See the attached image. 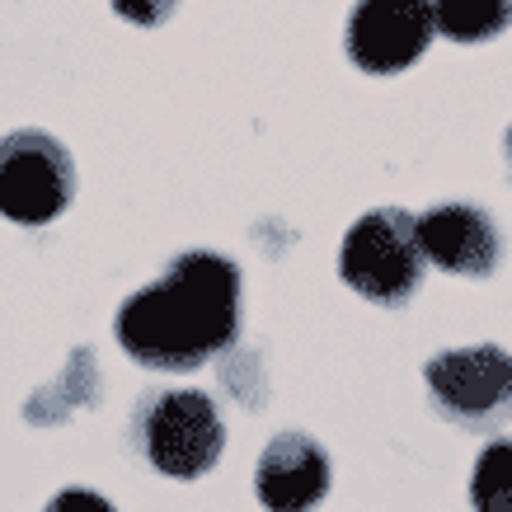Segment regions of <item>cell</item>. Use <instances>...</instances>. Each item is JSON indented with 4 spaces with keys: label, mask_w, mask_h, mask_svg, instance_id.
<instances>
[{
    "label": "cell",
    "mask_w": 512,
    "mask_h": 512,
    "mask_svg": "<svg viewBox=\"0 0 512 512\" xmlns=\"http://www.w3.org/2000/svg\"><path fill=\"white\" fill-rule=\"evenodd\" d=\"M245 278L212 249H184L156 282L132 292L113 315V334L146 372H198L240 339Z\"/></svg>",
    "instance_id": "cell-1"
},
{
    "label": "cell",
    "mask_w": 512,
    "mask_h": 512,
    "mask_svg": "<svg viewBox=\"0 0 512 512\" xmlns=\"http://www.w3.org/2000/svg\"><path fill=\"white\" fill-rule=\"evenodd\" d=\"M423 254L419 217L404 207H372L343 231L339 245V278L348 292H357L372 306L400 311L423 287Z\"/></svg>",
    "instance_id": "cell-2"
},
{
    "label": "cell",
    "mask_w": 512,
    "mask_h": 512,
    "mask_svg": "<svg viewBox=\"0 0 512 512\" xmlns=\"http://www.w3.org/2000/svg\"><path fill=\"white\" fill-rule=\"evenodd\" d=\"M132 447L165 480H202L226 451V423L202 390H146L132 409Z\"/></svg>",
    "instance_id": "cell-3"
},
{
    "label": "cell",
    "mask_w": 512,
    "mask_h": 512,
    "mask_svg": "<svg viewBox=\"0 0 512 512\" xmlns=\"http://www.w3.org/2000/svg\"><path fill=\"white\" fill-rule=\"evenodd\" d=\"M423 386L437 419L475 437H494L512 423V353L498 343L442 348L423 362Z\"/></svg>",
    "instance_id": "cell-4"
},
{
    "label": "cell",
    "mask_w": 512,
    "mask_h": 512,
    "mask_svg": "<svg viewBox=\"0 0 512 512\" xmlns=\"http://www.w3.org/2000/svg\"><path fill=\"white\" fill-rule=\"evenodd\" d=\"M76 202V156L43 127L0 137V217L15 226H52Z\"/></svg>",
    "instance_id": "cell-5"
},
{
    "label": "cell",
    "mask_w": 512,
    "mask_h": 512,
    "mask_svg": "<svg viewBox=\"0 0 512 512\" xmlns=\"http://www.w3.org/2000/svg\"><path fill=\"white\" fill-rule=\"evenodd\" d=\"M433 38V0H357L343 29V52L367 76H400L428 57Z\"/></svg>",
    "instance_id": "cell-6"
},
{
    "label": "cell",
    "mask_w": 512,
    "mask_h": 512,
    "mask_svg": "<svg viewBox=\"0 0 512 512\" xmlns=\"http://www.w3.org/2000/svg\"><path fill=\"white\" fill-rule=\"evenodd\" d=\"M419 240L428 264L451 278H489L503 268V231L475 202H437L419 217Z\"/></svg>",
    "instance_id": "cell-7"
},
{
    "label": "cell",
    "mask_w": 512,
    "mask_h": 512,
    "mask_svg": "<svg viewBox=\"0 0 512 512\" xmlns=\"http://www.w3.org/2000/svg\"><path fill=\"white\" fill-rule=\"evenodd\" d=\"M329 451L301 428H287L259 451L254 494L268 512H311L329 494Z\"/></svg>",
    "instance_id": "cell-8"
},
{
    "label": "cell",
    "mask_w": 512,
    "mask_h": 512,
    "mask_svg": "<svg viewBox=\"0 0 512 512\" xmlns=\"http://www.w3.org/2000/svg\"><path fill=\"white\" fill-rule=\"evenodd\" d=\"M437 33L461 47L489 43L512 24V0H433Z\"/></svg>",
    "instance_id": "cell-9"
},
{
    "label": "cell",
    "mask_w": 512,
    "mask_h": 512,
    "mask_svg": "<svg viewBox=\"0 0 512 512\" xmlns=\"http://www.w3.org/2000/svg\"><path fill=\"white\" fill-rule=\"evenodd\" d=\"M470 508L512 512V437H494L470 470Z\"/></svg>",
    "instance_id": "cell-10"
},
{
    "label": "cell",
    "mask_w": 512,
    "mask_h": 512,
    "mask_svg": "<svg viewBox=\"0 0 512 512\" xmlns=\"http://www.w3.org/2000/svg\"><path fill=\"white\" fill-rule=\"evenodd\" d=\"M109 5L118 10V19L137 24V29H160V24H170L184 0H109Z\"/></svg>",
    "instance_id": "cell-11"
},
{
    "label": "cell",
    "mask_w": 512,
    "mask_h": 512,
    "mask_svg": "<svg viewBox=\"0 0 512 512\" xmlns=\"http://www.w3.org/2000/svg\"><path fill=\"white\" fill-rule=\"evenodd\" d=\"M43 512H113V503L94 489H62V494H52Z\"/></svg>",
    "instance_id": "cell-12"
},
{
    "label": "cell",
    "mask_w": 512,
    "mask_h": 512,
    "mask_svg": "<svg viewBox=\"0 0 512 512\" xmlns=\"http://www.w3.org/2000/svg\"><path fill=\"white\" fill-rule=\"evenodd\" d=\"M503 160H508V179H512V127L503 132Z\"/></svg>",
    "instance_id": "cell-13"
}]
</instances>
